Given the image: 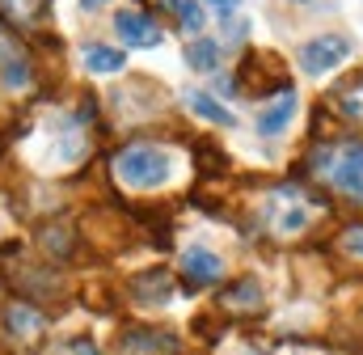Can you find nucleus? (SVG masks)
Returning <instances> with one entry per match:
<instances>
[{
    "label": "nucleus",
    "instance_id": "1",
    "mask_svg": "<svg viewBox=\"0 0 363 355\" xmlns=\"http://www.w3.org/2000/svg\"><path fill=\"white\" fill-rule=\"evenodd\" d=\"M174 170L169 153L165 148H152V144H127L118 157H114V174L123 186L131 190H148V186H161Z\"/></svg>",
    "mask_w": 363,
    "mask_h": 355
},
{
    "label": "nucleus",
    "instance_id": "2",
    "mask_svg": "<svg viewBox=\"0 0 363 355\" xmlns=\"http://www.w3.org/2000/svg\"><path fill=\"white\" fill-rule=\"evenodd\" d=\"M321 161H325L330 182H334L342 195L363 199V144H347V148H338V153H321Z\"/></svg>",
    "mask_w": 363,
    "mask_h": 355
},
{
    "label": "nucleus",
    "instance_id": "3",
    "mask_svg": "<svg viewBox=\"0 0 363 355\" xmlns=\"http://www.w3.org/2000/svg\"><path fill=\"white\" fill-rule=\"evenodd\" d=\"M347 55H351V43H347L342 34H321V38H313V43L300 47V68H304L308 77H325V72H334Z\"/></svg>",
    "mask_w": 363,
    "mask_h": 355
},
{
    "label": "nucleus",
    "instance_id": "4",
    "mask_svg": "<svg viewBox=\"0 0 363 355\" xmlns=\"http://www.w3.org/2000/svg\"><path fill=\"white\" fill-rule=\"evenodd\" d=\"M34 81V68H30V60H26V51H21V43L17 38H9L4 30H0V85L4 89H26Z\"/></svg>",
    "mask_w": 363,
    "mask_h": 355
},
{
    "label": "nucleus",
    "instance_id": "5",
    "mask_svg": "<svg viewBox=\"0 0 363 355\" xmlns=\"http://www.w3.org/2000/svg\"><path fill=\"white\" fill-rule=\"evenodd\" d=\"M114 30L131 43V47H157L161 43V26L148 17V13H135V9H123L114 17Z\"/></svg>",
    "mask_w": 363,
    "mask_h": 355
},
{
    "label": "nucleus",
    "instance_id": "6",
    "mask_svg": "<svg viewBox=\"0 0 363 355\" xmlns=\"http://www.w3.org/2000/svg\"><path fill=\"white\" fill-rule=\"evenodd\" d=\"M182 275L194 283V288H207V283H220V275H224V263L216 258V254H207V250H186L182 254Z\"/></svg>",
    "mask_w": 363,
    "mask_h": 355
},
{
    "label": "nucleus",
    "instance_id": "7",
    "mask_svg": "<svg viewBox=\"0 0 363 355\" xmlns=\"http://www.w3.org/2000/svg\"><path fill=\"white\" fill-rule=\"evenodd\" d=\"M291 114H296V89L283 85V93L258 114V131H262V136H279V131L291 123Z\"/></svg>",
    "mask_w": 363,
    "mask_h": 355
},
{
    "label": "nucleus",
    "instance_id": "8",
    "mask_svg": "<svg viewBox=\"0 0 363 355\" xmlns=\"http://www.w3.org/2000/svg\"><path fill=\"white\" fill-rule=\"evenodd\" d=\"M4 322H9V330H13L17 339H30V334H38V330L47 326L43 309H34V305H21V300H13V305H9Z\"/></svg>",
    "mask_w": 363,
    "mask_h": 355
},
{
    "label": "nucleus",
    "instance_id": "9",
    "mask_svg": "<svg viewBox=\"0 0 363 355\" xmlns=\"http://www.w3.org/2000/svg\"><path fill=\"white\" fill-rule=\"evenodd\" d=\"M182 55H186V64H190L194 72H216L224 51H220V43H216V38H190Z\"/></svg>",
    "mask_w": 363,
    "mask_h": 355
},
{
    "label": "nucleus",
    "instance_id": "10",
    "mask_svg": "<svg viewBox=\"0 0 363 355\" xmlns=\"http://www.w3.org/2000/svg\"><path fill=\"white\" fill-rule=\"evenodd\" d=\"M186 106L199 114V119H207V123H220V127H233L237 119H233V110H224L211 93H203V89H190L186 93Z\"/></svg>",
    "mask_w": 363,
    "mask_h": 355
},
{
    "label": "nucleus",
    "instance_id": "11",
    "mask_svg": "<svg viewBox=\"0 0 363 355\" xmlns=\"http://www.w3.org/2000/svg\"><path fill=\"white\" fill-rule=\"evenodd\" d=\"M123 51H114V47H85V68H89L93 77H114V72H123Z\"/></svg>",
    "mask_w": 363,
    "mask_h": 355
},
{
    "label": "nucleus",
    "instance_id": "12",
    "mask_svg": "<svg viewBox=\"0 0 363 355\" xmlns=\"http://www.w3.org/2000/svg\"><path fill=\"white\" fill-rule=\"evenodd\" d=\"M258 300H262V288H258L254 279H237V283L220 296V305H224V309H233V313H241V305H250V309H254Z\"/></svg>",
    "mask_w": 363,
    "mask_h": 355
},
{
    "label": "nucleus",
    "instance_id": "13",
    "mask_svg": "<svg viewBox=\"0 0 363 355\" xmlns=\"http://www.w3.org/2000/svg\"><path fill=\"white\" fill-rule=\"evenodd\" d=\"M43 4L47 0H0V17L13 21V26H30V21H38Z\"/></svg>",
    "mask_w": 363,
    "mask_h": 355
},
{
    "label": "nucleus",
    "instance_id": "14",
    "mask_svg": "<svg viewBox=\"0 0 363 355\" xmlns=\"http://www.w3.org/2000/svg\"><path fill=\"white\" fill-rule=\"evenodd\" d=\"M174 13H178L182 30H190V34L203 26V9H199V0H174Z\"/></svg>",
    "mask_w": 363,
    "mask_h": 355
},
{
    "label": "nucleus",
    "instance_id": "15",
    "mask_svg": "<svg viewBox=\"0 0 363 355\" xmlns=\"http://www.w3.org/2000/svg\"><path fill=\"white\" fill-rule=\"evenodd\" d=\"M308 224V207H291L283 220H279V233H296V229H304Z\"/></svg>",
    "mask_w": 363,
    "mask_h": 355
},
{
    "label": "nucleus",
    "instance_id": "16",
    "mask_svg": "<svg viewBox=\"0 0 363 355\" xmlns=\"http://www.w3.org/2000/svg\"><path fill=\"white\" fill-rule=\"evenodd\" d=\"M342 241H347V250H351V254H359V258H363V224L347 229V237H342Z\"/></svg>",
    "mask_w": 363,
    "mask_h": 355
},
{
    "label": "nucleus",
    "instance_id": "17",
    "mask_svg": "<svg viewBox=\"0 0 363 355\" xmlns=\"http://www.w3.org/2000/svg\"><path fill=\"white\" fill-rule=\"evenodd\" d=\"M68 355H101V351L93 347L89 339H72V343H68Z\"/></svg>",
    "mask_w": 363,
    "mask_h": 355
},
{
    "label": "nucleus",
    "instance_id": "18",
    "mask_svg": "<svg viewBox=\"0 0 363 355\" xmlns=\"http://www.w3.org/2000/svg\"><path fill=\"white\" fill-rule=\"evenodd\" d=\"M207 4H211V9H216V17H233V13H237V4H241V0H207Z\"/></svg>",
    "mask_w": 363,
    "mask_h": 355
},
{
    "label": "nucleus",
    "instance_id": "19",
    "mask_svg": "<svg viewBox=\"0 0 363 355\" xmlns=\"http://www.w3.org/2000/svg\"><path fill=\"white\" fill-rule=\"evenodd\" d=\"M101 4H106V0H81V9H85V13H93V9H101Z\"/></svg>",
    "mask_w": 363,
    "mask_h": 355
}]
</instances>
